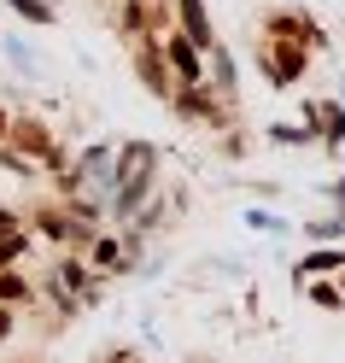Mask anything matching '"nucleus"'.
Wrapping results in <instances>:
<instances>
[{
    "label": "nucleus",
    "instance_id": "0eeeda50",
    "mask_svg": "<svg viewBox=\"0 0 345 363\" xmlns=\"http://www.w3.org/2000/svg\"><path fill=\"white\" fill-rule=\"evenodd\" d=\"M0 135H6V118H0Z\"/></svg>",
    "mask_w": 345,
    "mask_h": 363
},
{
    "label": "nucleus",
    "instance_id": "7ed1b4c3",
    "mask_svg": "<svg viewBox=\"0 0 345 363\" xmlns=\"http://www.w3.org/2000/svg\"><path fill=\"white\" fill-rule=\"evenodd\" d=\"M141 77L158 88V94H164V71H158V59H152V53H141Z\"/></svg>",
    "mask_w": 345,
    "mask_h": 363
},
{
    "label": "nucleus",
    "instance_id": "f257e3e1",
    "mask_svg": "<svg viewBox=\"0 0 345 363\" xmlns=\"http://www.w3.org/2000/svg\"><path fill=\"white\" fill-rule=\"evenodd\" d=\"M199 53H205V48H199V41H188V35H170V41H164V59L181 71V82H188V88L199 82Z\"/></svg>",
    "mask_w": 345,
    "mask_h": 363
},
{
    "label": "nucleus",
    "instance_id": "20e7f679",
    "mask_svg": "<svg viewBox=\"0 0 345 363\" xmlns=\"http://www.w3.org/2000/svg\"><path fill=\"white\" fill-rule=\"evenodd\" d=\"M0 299H24V276H0Z\"/></svg>",
    "mask_w": 345,
    "mask_h": 363
},
{
    "label": "nucleus",
    "instance_id": "423d86ee",
    "mask_svg": "<svg viewBox=\"0 0 345 363\" xmlns=\"http://www.w3.org/2000/svg\"><path fill=\"white\" fill-rule=\"evenodd\" d=\"M12 334V311H0V340H6Z\"/></svg>",
    "mask_w": 345,
    "mask_h": 363
},
{
    "label": "nucleus",
    "instance_id": "f03ea898",
    "mask_svg": "<svg viewBox=\"0 0 345 363\" xmlns=\"http://www.w3.org/2000/svg\"><path fill=\"white\" fill-rule=\"evenodd\" d=\"M264 71H269L275 82H293L298 71H305V53H298V48H275V59L264 53Z\"/></svg>",
    "mask_w": 345,
    "mask_h": 363
},
{
    "label": "nucleus",
    "instance_id": "39448f33",
    "mask_svg": "<svg viewBox=\"0 0 345 363\" xmlns=\"http://www.w3.org/2000/svg\"><path fill=\"white\" fill-rule=\"evenodd\" d=\"M12 6L24 12V18H47V6H41V0H12Z\"/></svg>",
    "mask_w": 345,
    "mask_h": 363
}]
</instances>
